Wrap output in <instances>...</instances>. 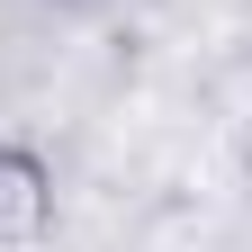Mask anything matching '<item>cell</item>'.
I'll use <instances>...</instances> for the list:
<instances>
[{
  "instance_id": "7a4b0ae2",
  "label": "cell",
  "mask_w": 252,
  "mask_h": 252,
  "mask_svg": "<svg viewBox=\"0 0 252 252\" xmlns=\"http://www.w3.org/2000/svg\"><path fill=\"white\" fill-rule=\"evenodd\" d=\"M234 162H243V189H252V126H243V153H234Z\"/></svg>"
},
{
  "instance_id": "6da1fadb",
  "label": "cell",
  "mask_w": 252,
  "mask_h": 252,
  "mask_svg": "<svg viewBox=\"0 0 252 252\" xmlns=\"http://www.w3.org/2000/svg\"><path fill=\"white\" fill-rule=\"evenodd\" d=\"M54 162L36 144H0V252H45L54 234Z\"/></svg>"
}]
</instances>
